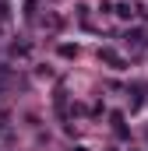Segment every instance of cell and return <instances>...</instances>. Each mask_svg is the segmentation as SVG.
I'll use <instances>...</instances> for the list:
<instances>
[{"instance_id": "6da1fadb", "label": "cell", "mask_w": 148, "mask_h": 151, "mask_svg": "<svg viewBox=\"0 0 148 151\" xmlns=\"http://www.w3.org/2000/svg\"><path fill=\"white\" fill-rule=\"evenodd\" d=\"M102 60H110V63H120V56H116L113 49H102Z\"/></svg>"}]
</instances>
